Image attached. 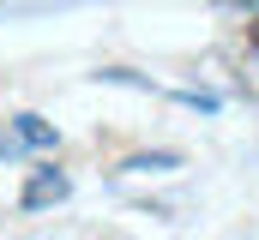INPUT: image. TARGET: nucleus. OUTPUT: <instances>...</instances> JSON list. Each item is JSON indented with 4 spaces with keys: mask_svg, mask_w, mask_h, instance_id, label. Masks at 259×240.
<instances>
[{
    "mask_svg": "<svg viewBox=\"0 0 259 240\" xmlns=\"http://www.w3.org/2000/svg\"><path fill=\"white\" fill-rule=\"evenodd\" d=\"M49 198H66V180L55 174V168H42V174L30 180V186H24V198H18V204H24V210H36V204H49Z\"/></svg>",
    "mask_w": 259,
    "mask_h": 240,
    "instance_id": "nucleus-1",
    "label": "nucleus"
},
{
    "mask_svg": "<svg viewBox=\"0 0 259 240\" xmlns=\"http://www.w3.org/2000/svg\"><path fill=\"white\" fill-rule=\"evenodd\" d=\"M18 138L24 144H55V126H42L36 114H18Z\"/></svg>",
    "mask_w": 259,
    "mask_h": 240,
    "instance_id": "nucleus-2",
    "label": "nucleus"
}]
</instances>
